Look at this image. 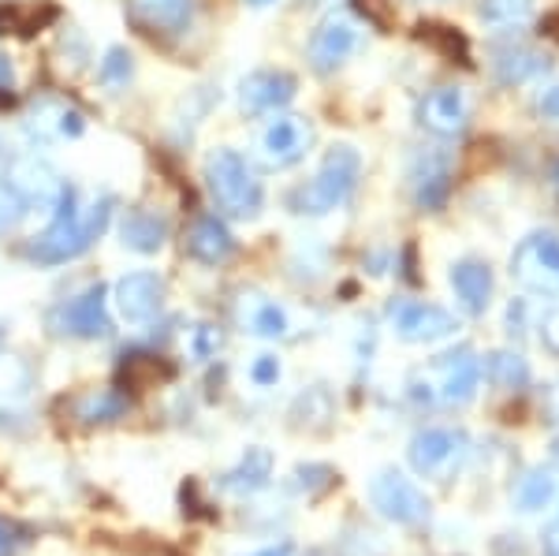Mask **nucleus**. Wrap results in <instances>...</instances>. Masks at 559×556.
Listing matches in <instances>:
<instances>
[{
    "label": "nucleus",
    "instance_id": "f257e3e1",
    "mask_svg": "<svg viewBox=\"0 0 559 556\" xmlns=\"http://www.w3.org/2000/svg\"><path fill=\"white\" fill-rule=\"evenodd\" d=\"M112 213H116L112 194H102V199H94L86 210H79L75 187L64 184L57 194V202H52L49 228H45L41 236H34L31 258L41 265H64V262H71V258L86 255V250L105 236Z\"/></svg>",
    "mask_w": 559,
    "mask_h": 556
},
{
    "label": "nucleus",
    "instance_id": "f03ea898",
    "mask_svg": "<svg viewBox=\"0 0 559 556\" xmlns=\"http://www.w3.org/2000/svg\"><path fill=\"white\" fill-rule=\"evenodd\" d=\"M477 381H481V363L471 347H455L437 358H429L426 366L407 378V397L418 407H463L474 400Z\"/></svg>",
    "mask_w": 559,
    "mask_h": 556
},
{
    "label": "nucleus",
    "instance_id": "7ed1b4c3",
    "mask_svg": "<svg viewBox=\"0 0 559 556\" xmlns=\"http://www.w3.org/2000/svg\"><path fill=\"white\" fill-rule=\"evenodd\" d=\"M205 191L231 221H254L265 210V184L258 179L254 165L231 146H216L205 157Z\"/></svg>",
    "mask_w": 559,
    "mask_h": 556
},
{
    "label": "nucleus",
    "instance_id": "20e7f679",
    "mask_svg": "<svg viewBox=\"0 0 559 556\" xmlns=\"http://www.w3.org/2000/svg\"><path fill=\"white\" fill-rule=\"evenodd\" d=\"M358 179H362V154L350 142H336L321 157L313 179H306L287 194V205H292V213H302V217H324V213L340 210L355 194Z\"/></svg>",
    "mask_w": 559,
    "mask_h": 556
},
{
    "label": "nucleus",
    "instance_id": "39448f33",
    "mask_svg": "<svg viewBox=\"0 0 559 556\" xmlns=\"http://www.w3.org/2000/svg\"><path fill=\"white\" fill-rule=\"evenodd\" d=\"M466 456H471V437L452 426H429L414 434L407 448L411 468L429 482H452L463 471Z\"/></svg>",
    "mask_w": 559,
    "mask_h": 556
},
{
    "label": "nucleus",
    "instance_id": "423d86ee",
    "mask_svg": "<svg viewBox=\"0 0 559 556\" xmlns=\"http://www.w3.org/2000/svg\"><path fill=\"white\" fill-rule=\"evenodd\" d=\"M511 281L534 295H559V232H530L511 255Z\"/></svg>",
    "mask_w": 559,
    "mask_h": 556
},
{
    "label": "nucleus",
    "instance_id": "0eeeda50",
    "mask_svg": "<svg viewBox=\"0 0 559 556\" xmlns=\"http://www.w3.org/2000/svg\"><path fill=\"white\" fill-rule=\"evenodd\" d=\"M362 38H366V31L355 15L332 12V15H324L318 23V31L310 34L306 60H310V68L318 71V75H332V71H340L358 49H362Z\"/></svg>",
    "mask_w": 559,
    "mask_h": 556
},
{
    "label": "nucleus",
    "instance_id": "6e6552de",
    "mask_svg": "<svg viewBox=\"0 0 559 556\" xmlns=\"http://www.w3.org/2000/svg\"><path fill=\"white\" fill-rule=\"evenodd\" d=\"M49 329L57 336H75V340H105L112 333V318H108V299L102 284H90L71 299L57 303L49 310Z\"/></svg>",
    "mask_w": 559,
    "mask_h": 556
},
{
    "label": "nucleus",
    "instance_id": "1a4fd4ad",
    "mask_svg": "<svg viewBox=\"0 0 559 556\" xmlns=\"http://www.w3.org/2000/svg\"><path fill=\"white\" fill-rule=\"evenodd\" d=\"M369 500L388 523L400 527H421L429 523V497L418 489V482L407 478L403 471H381L369 482Z\"/></svg>",
    "mask_w": 559,
    "mask_h": 556
},
{
    "label": "nucleus",
    "instance_id": "9d476101",
    "mask_svg": "<svg viewBox=\"0 0 559 556\" xmlns=\"http://www.w3.org/2000/svg\"><path fill=\"white\" fill-rule=\"evenodd\" d=\"M310 146H313V123L295 113H276L258 134V154L269 168H276V173L306 161Z\"/></svg>",
    "mask_w": 559,
    "mask_h": 556
},
{
    "label": "nucleus",
    "instance_id": "9b49d317",
    "mask_svg": "<svg viewBox=\"0 0 559 556\" xmlns=\"http://www.w3.org/2000/svg\"><path fill=\"white\" fill-rule=\"evenodd\" d=\"M452 179H455V157L452 150H440V146H426L411 157L407 165V187H411V199L418 210H440L452 194Z\"/></svg>",
    "mask_w": 559,
    "mask_h": 556
},
{
    "label": "nucleus",
    "instance_id": "f8f14e48",
    "mask_svg": "<svg viewBox=\"0 0 559 556\" xmlns=\"http://www.w3.org/2000/svg\"><path fill=\"white\" fill-rule=\"evenodd\" d=\"M295 94H299V79L292 71L258 68L239 83V109L247 116H269L280 113L284 105H292Z\"/></svg>",
    "mask_w": 559,
    "mask_h": 556
},
{
    "label": "nucleus",
    "instance_id": "ddd939ff",
    "mask_svg": "<svg viewBox=\"0 0 559 556\" xmlns=\"http://www.w3.org/2000/svg\"><path fill=\"white\" fill-rule=\"evenodd\" d=\"M165 276L150 273V269H139V273H128L116 281L112 288V299H116V310H120L123 321H131V326H146L160 314L165 307Z\"/></svg>",
    "mask_w": 559,
    "mask_h": 556
},
{
    "label": "nucleus",
    "instance_id": "4468645a",
    "mask_svg": "<svg viewBox=\"0 0 559 556\" xmlns=\"http://www.w3.org/2000/svg\"><path fill=\"white\" fill-rule=\"evenodd\" d=\"M418 123L437 139H455L471 128V97L463 86H437L418 102Z\"/></svg>",
    "mask_w": 559,
    "mask_h": 556
},
{
    "label": "nucleus",
    "instance_id": "2eb2a0df",
    "mask_svg": "<svg viewBox=\"0 0 559 556\" xmlns=\"http://www.w3.org/2000/svg\"><path fill=\"white\" fill-rule=\"evenodd\" d=\"M128 15L142 34L183 38L198 20V0H128Z\"/></svg>",
    "mask_w": 559,
    "mask_h": 556
},
{
    "label": "nucleus",
    "instance_id": "dca6fc26",
    "mask_svg": "<svg viewBox=\"0 0 559 556\" xmlns=\"http://www.w3.org/2000/svg\"><path fill=\"white\" fill-rule=\"evenodd\" d=\"M392 326L400 340L407 344H432V340H444L455 333V318L437 303H418V299H403L392 310Z\"/></svg>",
    "mask_w": 559,
    "mask_h": 556
},
{
    "label": "nucleus",
    "instance_id": "f3484780",
    "mask_svg": "<svg viewBox=\"0 0 559 556\" xmlns=\"http://www.w3.org/2000/svg\"><path fill=\"white\" fill-rule=\"evenodd\" d=\"M4 173L15 184V191L23 194L26 205L38 202V205H49V210H52V202H57L60 187H64L57 179V173H52L49 161L38 157V154H15V157L4 154Z\"/></svg>",
    "mask_w": 559,
    "mask_h": 556
},
{
    "label": "nucleus",
    "instance_id": "a211bd4d",
    "mask_svg": "<svg viewBox=\"0 0 559 556\" xmlns=\"http://www.w3.org/2000/svg\"><path fill=\"white\" fill-rule=\"evenodd\" d=\"M492 269L489 262L481 258H463V262L452 265V292H455V303L463 307V314L471 318H481L492 303Z\"/></svg>",
    "mask_w": 559,
    "mask_h": 556
},
{
    "label": "nucleus",
    "instance_id": "6ab92c4d",
    "mask_svg": "<svg viewBox=\"0 0 559 556\" xmlns=\"http://www.w3.org/2000/svg\"><path fill=\"white\" fill-rule=\"evenodd\" d=\"M187 255L194 258L198 265H224L231 255H236V236L228 232V224L221 217H198L187 232Z\"/></svg>",
    "mask_w": 559,
    "mask_h": 556
},
{
    "label": "nucleus",
    "instance_id": "aec40b11",
    "mask_svg": "<svg viewBox=\"0 0 559 556\" xmlns=\"http://www.w3.org/2000/svg\"><path fill=\"white\" fill-rule=\"evenodd\" d=\"M168 239V221L157 210H128L120 217V244L134 255H157Z\"/></svg>",
    "mask_w": 559,
    "mask_h": 556
},
{
    "label": "nucleus",
    "instance_id": "412c9836",
    "mask_svg": "<svg viewBox=\"0 0 559 556\" xmlns=\"http://www.w3.org/2000/svg\"><path fill=\"white\" fill-rule=\"evenodd\" d=\"M548 68H552L548 52L530 49V45H511V49H500L492 57V71L503 86H522L530 79H540Z\"/></svg>",
    "mask_w": 559,
    "mask_h": 556
},
{
    "label": "nucleus",
    "instance_id": "4be33fe9",
    "mask_svg": "<svg viewBox=\"0 0 559 556\" xmlns=\"http://www.w3.org/2000/svg\"><path fill=\"white\" fill-rule=\"evenodd\" d=\"M239 318H242V326H247V333H254L261 340H280L287 333V314L276 299H269V295H258V292L242 295Z\"/></svg>",
    "mask_w": 559,
    "mask_h": 556
},
{
    "label": "nucleus",
    "instance_id": "5701e85b",
    "mask_svg": "<svg viewBox=\"0 0 559 556\" xmlns=\"http://www.w3.org/2000/svg\"><path fill=\"white\" fill-rule=\"evenodd\" d=\"M273 474V452L269 448H247V456L239 460V468L224 474L221 486L228 493H258Z\"/></svg>",
    "mask_w": 559,
    "mask_h": 556
},
{
    "label": "nucleus",
    "instance_id": "b1692460",
    "mask_svg": "<svg viewBox=\"0 0 559 556\" xmlns=\"http://www.w3.org/2000/svg\"><path fill=\"white\" fill-rule=\"evenodd\" d=\"M485 378L503 392H519L530 385V363L519 352H492L485 358Z\"/></svg>",
    "mask_w": 559,
    "mask_h": 556
},
{
    "label": "nucleus",
    "instance_id": "393cba45",
    "mask_svg": "<svg viewBox=\"0 0 559 556\" xmlns=\"http://www.w3.org/2000/svg\"><path fill=\"white\" fill-rule=\"evenodd\" d=\"M123 411H128V397L116 389H102V392H86V397L75 400V418L86 426L94 423H112V418H120Z\"/></svg>",
    "mask_w": 559,
    "mask_h": 556
},
{
    "label": "nucleus",
    "instance_id": "a878e982",
    "mask_svg": "<svg viewBox=\"0 0 559 556\" xmlns=\"http://www.w3.org/2000/svg\"><path fill=\"white\" fill-rule=\"evenodd\" d=\"M552 497H556V478H552V471H545V468L526 471L515 486V505L522 512H537V508H545Z\"/></svg>",
    "mask_w": 559,
    "mask_h": 556
},
{
    "label": "nucleus",
    "instance_id": "bb28decb",
    "mask_svg": "<svg viewBox=\"0 0 559 556\" xmlns=\"http://www.w3.org/2000/svg\"><path fill=\"white\" fill-rule=\"evenodd\" d=\"M537 0H481L477 4V20L489 26H519L534 15Z\"/></svg>",
    "mask_w": 559,
    "mask_h": 556
},
{
    "label": "nucleus",
    "instance_id": "cd10ccee",
    "mask_svg": "<svg viewBox=\"0 0 559 556\" xmlns=\"http://www.w3.org/2000/svg\"><path fill=\"white\" fill-rule=\"evenodd\" d=\"M120 374H123V381H128L131 389H150V385L173 378V366H165L160 358H153V355H131L128 363L120 366Z\"/></svg>",
    "mask_w": 559,
    "mask_h": 556
},
{
    "label": "nucleus",
    "instance_id": "c85d7f7f",
    "mask_svg": "<svg viewBox=\"0 0 559 556\" xmlns=\"http://www.w3.org/2000/svg\"><path fill=\"white\" fill-rule=\"evenodd\" d=\"M134 75V60L128 49H120V45H112V49L102 57V64H97V79H102V86L108 90H120L128 86Z\"/></svg>",
    "mask_w": 559,
    "mask_h": 556
},
{
    "label": "nucleus",
    "instance_id": "c756f323",
    "mask_svg": "<svg viewBox=\"0 0 559 556\" xmlns=\"http://www.w3.org/2000/svg\"><path fill=\"white\" fill-rule=\"evenodd\" d=\"M26 210H31V205L23 202V194L15 191V184L8 179L4 165H0V236H4V232H12L15 224L26 217Z\"/></svg>",
    "mask_w": 559,
    "mask_h": 556
},
{
    "label": "nucleus",
    "instance_id": "7c9ffc66",
    "mask_svg": "<svg viewBox=\"0 0 559 556\" xmlns=\"http://www.w3.org/2000/svg\"><path fill=\"white\" fill-rule=\"evenodd\" d=\"M534 109H537L540 120H552V123H559V83H548V86H540V90H537Z\"/></svg>",
    "mask_w": 559,
    "mask_h": 556
},
{
    "label": "nucleus",
    "instance_id": "2f4dec72",
    "mask_svg": "<svg viewBox=\"0 0 559 556\" xmlns=\"http://www.w3.org/2000/svg\"><path fill=\"white\" fill-rule=\"evenodd\" d=\"M250 378H254V385H276L280 381V363L276 355H258L254 366H250Z\"/></svg>",
    "mask_w": 559,
    "mask_h": 556
},
{
    "label": "nucleus",
    "instance_id": "473e14b6",
    "mask_svg": "<svg viewBox=\"0 0 559 556\" xmlns=\"http://www.w3.org/2000/svg\"><path fill=\"white\" fill-rule=\"evenodd\" d=\"M216 347H221V333H216L213 326H198L194 329V355L210 358V355H216Z\"/></svg>",
    "mask_w": 559,
    "mask_h": 556
},
{
    "label": "nucleus",
    "instance_id": "72a5a7b5",
    "mask_svg": "<svg viewBox=\"0 0 559 556\" xmlns=\"http://www.w3.org/2000/svg\"><path fill=\"white\" fill-rule=\"evenodd\" d=\"M540 340H545V347L552 355H559V307L545 314V321H540Z\"/></svg>",
    "mask_w": 559,
    "mask_h": 556
},
{
    "label": "nucleus",
    "instance_id": "f704fd0d",
    "mask_svg": "<svg viewBox=\"0 0 559 556\" xmlns=\"http://www.w3.org/2000/svg\"><path fill=\"white\" fill-rule=\"evenodd\" d=\"M23 537H20V527H12L8 519H0V556H12L15 553V545H20Z\"/></svg>",
    "mask_w": 559,
    "mask_h": 556
},
{
    "label": "nucleus",
    "instance_id": "c9c22d12",
    "mask_svg": "<svg viewBox=\"0 0 559 556\" xmlns=\"http://www.w3.org/2000/svg\"><path fill=\"white\" fill-rule=\"evenodd\" d=\"M540 407H545V418H548V423H559V381H556V385H548V389H545V403H540Z\"/></svg>",
    "mask_w": 559,
    "mask_h": 556
},
{
    "label": "nucleus",
    "instance_id": "e433bc0d",
    "mask_svg": "<svg viewBox=\"0 0 559 556\" xmlns=\"http://www.w3.org/2000/svg\"><path fill=\"white\" fill-rule=\"evenodd\" d=\"M545 556H559V523L545 531Z\"/></svg>",
    "mask_w": 559,
    "mask_h": 556
},
{
    "label": "nucleus",
    "instance_id": "4c0bfd02",
    "mask_svg": "<svg viewBox=\"0 0 559 556\" xmlns=\"http://www.w3.org/2000/svg\"><path fill=\"white\" fill-rule=\"evenodd\" d=\"M12 83H15V71L8 64V57H0V90H12Z\"/></svg>",
    "mask_w": 559,
    "mask_h": 556
},
{
    "label": "nucleus",
    "instance_id": "58836bf2",
    "mask_svg": "<svg viewBox=\"0 0 559 556\" xmlns=\"http://www.w3.org/2000/svg\"><path fill=\"white\" fill-rule=\"evenodd\" d=\"M254 556H292V545H273V549H261Z\"/></svg>",
    "mask_w": 559,
    "mask_h": 556
},
{
    "label": "nucleus",
    "instance_id": "ea45409f",
    "mask_svg": "<svg viewBox=\"0 0 559 556\" xmlns=\"http://www.w3.org/2000/svg\"><path fill=\"white\" fill-rule=\"evenodd\" d=\"M247 4H254V8H265V4H273V0H247Z\"/></svg>",
    "mask_w": 559,
    "mask_h": 556
},
{
    "label": "nucleus",
    "instance_id": "a19ab883",
    "mask_svg": "<svg viewBox=\"0 0 559 556\" xmlns=\"http://www.w3.org/2000/svg\"><path fill=\"white\" fill-rule=\"evenodd\" d=\"M4 154H8V150H4V142H0V161H4Z\"/></svg>",
    "mask_w": 559,
    "mask_h": 556
},
{
    "label": "nucleus",
    "instance_id": "79ce46f5",
    "mask_svg": "<svg viewBox=\"0 0 559 556\" xmlns=\"http://www.w3.org/2000/svg\"><path fill=\"white\" fill-rule=\"evenodd\" d=\"M552 448H556V460H559V441H556V445H552Z\"/></svg>",
    "mask_w": 559,
    "mask_h": 556
},
{
    "label": "nucleus",
    "instance_id": "37998d69",
    "mask_svg": "<svg viewBox=\"0 0 559 556\" xmlns=\"http://www.w3.org/2000/svg\"><path fill=\"white\" fill-rule=\"evenodd\" d=\"M306 556H318V553H306Z\"/></svg>",
    "mask_w": 559,
    "mask_h": 556
}]
</instances>
